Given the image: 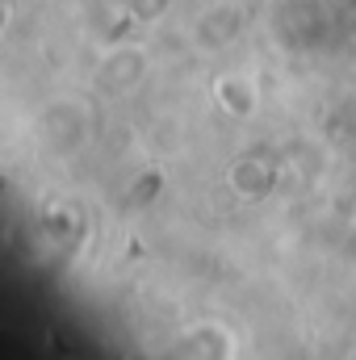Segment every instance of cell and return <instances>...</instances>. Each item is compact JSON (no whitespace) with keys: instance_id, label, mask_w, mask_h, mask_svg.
<instances>
[{"instance_id":"6da1fadb","label":"cell","mask_w":356,"mask_h":360,"mask_svg":"<svg viewBox=\"0 0 356 360\" xmlns=\"http://www.w3.org/2000/svg\"><path fill=\"white\" fill-rule=\"evenodd\" d=\"M143 76H147V55L134 51V46L109 51V55L101 59V68H96V84L105 92H130Z\"/></svg>"},{"instance_id":"5b68a950","label":"cell","mask_w":356,"mask_h":360,"mask_svg":"<svg viewBox=\"0 0 356 360\" xmlns=\"http://www.w3.org/2000/svg\"><path fill=\"white\" fill-rule=\"evenodd\" d=\"M160 8H168V0H130V13L139 17H155Z\"/></svg>"},{"instance_id":"277c9868","label":"cell","mask_w":356,"mask_h":360,"mask_svg":"<svg viewBox=\"0 0 356 360\" xmlns=\"http://www.w3.org/2000/svg\"><path fill=\"white\" fill-rule=\"evenodd\" d=\"M218 96H222V105H227L231 113H239V117H248V113L256 109V84H252V80H243V76H239L235 84H231V80H227V84H218Z\"/></svg>"},{"instance_id":"7a4b0ae2","label":"cell","mask_w":356,"mask_h":360,"mask_svg":"<svg viewBox=\"0 0 356 360\" xmlns=\"http://www.w3.org/2000/svg\"><path fill=\"white\" fill-rule=\"evenodd\" d=\"M235 30H239V13L231 4H218L197 21V46H222V42H231Z\"/></svg>"},{"instance_id":"3957f363","label":"cell","mask_w":356,"mask_h":360,"mask_svg":"<svg viewBox=\"0 0 356 360\" xmlns=\"http://www.w3.org/2000/svg\"><path fill=\"white\" fill-rule=\"evenodd\" d=\"M231 188L243 193V197H265L272 188V168L260 164V160H243V164L231 168Z\"/></svg>"}]
</instances>
